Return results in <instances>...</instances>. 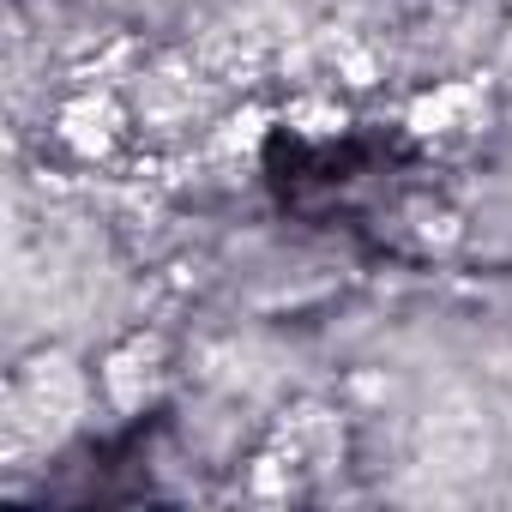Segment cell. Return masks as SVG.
Returning <instances> with one entry per match:
<instances>
[{
  "label": "cell",
  "mask_w": 512,
  "mask_h": 512,
  "mask_svg": "<svg viewBox=\"0 0 512 512\" xmlns=\"http://www.w3.org/2000/svg\"><path fill=\"white\" fill-rule=\"evenodd\" d=\"M85 410V380L67 356H37L7 386V452L31 458L67 440V428Z\"/></svg>",
  "instance_id": "1"
},
{
  "label": "cell",
  "mask_w": 512,
  "mask_h": 512,
  "mask_svg": "<svg viewBox=\"0 0 512 512\" xmlns=\"http://www.w3.org/2000/svg\"><path fill=\"white\" fill-rule=\"evenodd\" d=\"M103 380H109V392H115V404H145V392H151V380H157V344H145V338H133L109 368H103Z\"/></svg>",
  "instance_id": "2"
},
{
  "label": "cell",
  "mask_w": 512,
  "mask_h": 512,
  "mask_svg": "<svg viewBox=\"0 0 512 512\" xmlns=\"http://www.w3.org/2000/svg\"><path fill=\"white\" fill-rule=\"evenodd\" d=\"M67 139L85 145V151H103V145L115 139V109H109V103H85V109H73V115H67Z\"/></svg>",
  "instance_id": "3"
}]
</instances>
